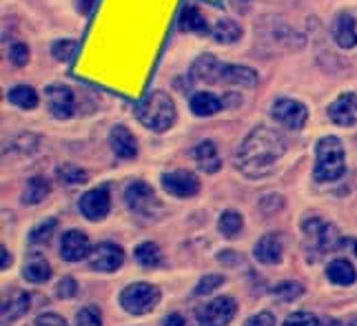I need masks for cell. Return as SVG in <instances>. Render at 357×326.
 <instances>
[{"instance_id":"1","label":"cell","mask_w":357,"mask_h":326,"mask_svg":"<svg viewBox=\"0 0 357 326\" xmlns=\"http://www.w3.org/2000/svg\"><path fill=\"white\" fill-rule=\"evenodd\" d=\"M287 142L280 131L268 127H255L244 138L236 154V167L246 178H264L275 169L278 160L284 156Z\"/></svg>"},{"instance_id":"2","label":"cell","mask_w":357,"mask_h":326,"mask_svg":"<svg viewBox=\"0 0 357 326\" xmlns=\"http://www.w3.org/2000/svg\"><path fill=\"white\" fill-rule=\"evenodd\" d=\"M193 80H202L208 84H238V87H253L257 82V73L249 67L225 65L211 54H204L193 62L191 67Z\"/></svg>"},{"instance_id":"3","label":"cell","mask_w":357,"mask_h":326,"mask_svg":"<svg viewBox=\"0 0 357 326\" xmlns=\"http://www.w3.org/2000/svg\"><path fill=\"white\" fill-rule=\"evenodd\" d=\"M135 118L144 124L146 129L155 133L167 131L176 122V105L174 98L165 91H153L146 96L142 103L135 107Z\"/></svg>"},{"instance_id":"4","label":"cell","mask_w":357,"mask_h":326,"mask_svg":"<svg viewBox=\"0 0 357 326\" xmlns=\"http://www.w3.org/2000/svg\"><path fill=\"white\" fill-rule=\"evenodd\" d=\"M347 171L344 162V147L335 135H326L315 147V180L317 182H335Z\"/></svg>"},{"instance_id":"5","label":"cell","mask_w":357,"mask_h":326,"mask_svg":"<svg viewBox=\"0 0 357 326\" xmlns=\"http://www.w3.org/2000/svg\"><path fill=\"white\" fill-rule=\"evenodd\" d=\"M302 231H304L306 251H315V253H326V251H333L342 242L333 224H328V222L319 220V218L304 220L302 222Z\"/></svg>"},{"instance_id":"6","label":"cell","mask_w":357,"mask_h":326,"mask_svg":"<svg viewBox=\"0 0 357 326\" xmlns=\"http://www.w3.org/2000/svg\"><path fill=\"white\" fill-rule=\"evenodd\" d=\"M160 302V291L153 284L146 282H135L129 284L125 291L120 293V304L131 316H144L158 306Z\"/></svg>"},{"instance_id":"7","label":"cell","mask_w":357,"mask_h":326,"mask_svg":"<svg viewBox=\"0 0 357 326\" xmlns=\"http://www.w3.org/2000/svg\"><path fill=\"white\" fill-rule=\"evenodd\" d=\"M238 313V304L233 297H215L202 309L195 311V318H198L200 326H227Z\"/></svg>"},{"instance_id":"8","label":"cell","mask_w":357,"mask_h":326,"mask_svg":"<svg viewBox=\"0 0 357 326\" xmlns=\"http://www.w3.org/2000/svg\"><path fill=\"white\" fill-rule=\"evenodd\" d=\"M271 116H273L280 124H284L287 129L298 131L302 129L306 120H309V111L302 103L298 100H291V98H280L271 107Z\"/></svg>"},{"instance_id":"9","label":"cell","mask_w":357,"mask_h":326,"mask_svg":"<svg viewBox=\"0 0 357 326\" xmlns=\"http://www.w3.org/2000/svg\"><path fill=\"white\" fill-rule=\"evenodd\" d=\"M162 186H165V191L174 198H191L200 191V180L195 173L187 169H178V171L162 175Z\"/></svg>"},{"instance_id":"10","label":"cell","mask_w":357,"mask_h":326,"mask_svg":"<svg viewBox=\"0 0 357 326\" xmlns=\"http://www.w3.org/2000/svg\"><path fill=\"white\" fill-rule=\"evenodd\" d=\"M47 107L52 111V116L58 118V120H67L73 116V111H76V96L65 84H52L47 87Z\"/></svg>"},{"instance_id":"11","label":"cell","mask_w":357,"mask_h":326,"mask_svg":"<svg viewBox=\"0 0 357 326\" xmlns=\"http://www.w3.org/2000/svg\"><path fill=\"white\" fill-rule=\"evenodd\" d=\"M125 262V251H122L118 244L114 242H102L98 244L91 255H89V265L93 271H100V273H114L122 267Z\"/></svg>"},{"instance_id":"12","label":"cell","mask_w":357,"mask_h":326,"mask_svg":"<svg viewBox=\"0 0 357 326\" xmlns=\"http://www.w3.org/2000/svg\"><path fill=\"white\" fill-rule=\"evenodd\" d=\"M109 209H112V198H109V191L105 186H100V189H91L80 198V211L87 220H93V222L105 220Z\"/></svg>"},{"instance_id":"13","label":"cell","mask_w":357,"mask_h":326,"mask_svg":"<svg viewBox=\"0 0 357 326\" xmlns=\"http://www.w3.org/2000/svg\"><path fill=\"white\" fill-rule=\"evenodd\" d=\"M60 255L67 262H80L84 258L91 255V246H89V237L82 231H67L60 237Z\"/></svg>"},{"instance_id":"14","label":"cell","mask_w":357,"mask_h":326,"mask_svg":"<svg viewBox=\"0 0 357 326\" xmlns=\"http://www.w3.org/2000/svg\"><path fill=\"white\" fill-rule=\"evenodd\" d=\"M328 118L340 127H351L357 118V94H342L333 105L328 107Z\"/></svg>"},{"instance_id":"15","label":"cell","mask_w":357,"mask_h":326,"mask_svg":"<svg viewBox=\"0 0 357 326\" xmlns=\"http://www.w3.org/2000/svg\"><path fill=\"white\" fill-rule=\"evenodd\" d=\"M109 145H112L114 154L122 160H131L138 156V142H135L131 131L127 127H122V124L114 127L112 133H109Z\"/></svg>"},{"instance_id":"16","label":"cell","mask_w":357,"mask_h":326,"mask_svg":"<svg viewBox=\"0 0 357 326\" xmlns=\"http://www.w3.org/2000/svg\"><path fill=\"white\" fill-rule=\"evenodd\" d=\"M333 38L342 49H353L357 47V29H355V18L349 11L337 14L333 22Z\"/></svg>"},{"instance_id":"17","label":"cell","mask_w":357,"mask_h":326,"mask_svg":"<svg viewBox=\"0 0 357 326\" xmlns=\"http://www.w3.org/2000/svg\"><path fill=\"white\" fill-rule=\"evenodd\" d=\"M29 295L24 291H11L9 297L3 299V326H9L11 322L20 320L29 311Z\"/></svg>"},{"instance_id":"18","label":"cell","mask_w":357,"mask_h":326,"mask_svg":"<svg viewBox=\"0 0 357 326\" xmlns=\"http://www.w3.org/2000/svg\"><path fill=\"white\" fill-rule=\"evenodd\" d=\"M255 258L262 265H278L282 260V240L278 233H266L262 235L255 244Z\"/></svg>"},{"instance_id":"19","label":"cell","mask_w":357,"mask_h":326,"mask_svg":"<svg viewBox=\"0 0 357 326\" xmlns=\"http://www.w3.org/2000/svg\"><path fill=\"white\" fill-rule=\"evenodd\" d=\"M125 200H127L129 209H133V211H146V209H149V205L155 200V195H153V189H151L149 184L135 180V182H131L125 189Z\"/></svg>"},{"instance_id":"20","label":"cell","mask_w":357,"mask_h":326,"mask_svg":"<svg viewBox=\"0 0 357 326\" xmlns=\"http://www.w3.org/2000/svg\"><path fill=\"white\" fill-rule=\"evenodd\" d=\"M178 29L184 31V34L193 31V34H202V36H206L208 31H211V29H208L206 20H204V16L200 14V9L195 7V5H184V7L180 9Z\"/></svg>"},{"instance_id":"21","label":"cell","mask_w":357,"mask_h":326,"mask_svg":"<svg viewBox=\"0 0 357 326\" xmlns=\"http://www.w3.org/2000/svg\"><path fill=\"white\" fill-rule=\"evenodd\" d=\"M22 278L33 284L47 282L52 278V267H49V262L45 260L43 253H29L27 262H24V267H22Z\"/></svg>"},{"instance_id":"22","label":"cell","mask_w":357,"mask_h":326,"mask_svg":"<svg viewBox=\"0 0 357 326\" xmlns=\"http://www.w3.org/2000/svg\"><path fill=\"white\" fill-rule=\"evenodd\" d=\"M193 158H195L198 167L204 173H215L220 169V165H222V162H220V156H218V147L211 140H204V142H200L198 147H195L193 149Z\"/></svg>"},{"instance_id":"23","label":"cell","mask_w":357,"mask_h":326,"mask_svg":"<svg viewBox=\"0 0 357 326\" xmlns=\"http://www.w3.org/2000/svg\"><path fill=\"white\" fill-rule=\"evenodd\" d=\"M222 107H225L222 100H220L215 94H208V91H198V94H193V98H191V111L195 116H200V118L213 116Z\"/></svg>"},{"instance_id":"24","label":"cell","mask_w":357,"mask_h":326,"mask_svg":"<svg viewBox=\"0 0 357 326\" xmlns=\"http://www.w3.org/2000/svg\"><path fill=\"white\" fill-rule=\"evenodd\" d=\"M326 278L337 286H349L357 280V273H355V269L349 260L340 258V260H333L326 267Z\"/></svg>"},{"instance_id":"25","label":"cell","mask_w":357,"mask_h":326,"mask_svg":"<svg viewBox=\"0 0 357 326\" xmlns=\"http://www.w3.org/2000/svg\"><path fill=\"white\" fill-rule=\"evenodd\" d=\"M52 193V186H49V182L45 178H40V175H36V178H31L27 182V186H24V191H22V202L24 205H40L43 200Z\"/></svg>"},{"instance_id":"26","label":"cell","mask_w":357,"mask_h":326,"mask_svg":"<svg viewBox=\"0 0 357 326\" xmlns=\"http://www.w3.org/2000/svg\"><path fill=\"white\" fill-rule=\"evenodd\" d=\"M133 255H135V262L144 269H155V267L162 265V253H160L158 244H153V242L138 244L133 251Z\"/></svg>"},{"instance_id":"27","label":"cell","mask_w":357,"mask_h":326,"mask_svg":"<svg viewBox=\"0 0 357 326\" xmlns=\"http://www.w3.org/2000/svg\"><path fill=\"white\" fill-rule=\"evenodd\" d=\"M38 94H36L33 87H27V84H18L14 89L9 91V103L16 105L20 109H36L38 107Z\"/></svg>"},{"instance_id":"28","label":"cell","mask_w":357,"mask_h":326,"mask_svg":"<svg viewBox=\"0 0 357 326\" xmlns=\"http://www.w3.org/2000/svg\"><path fill=\"white\" fill-rule=\"evenodd\" d=\"M211 34L220 45H231L242 38V27L233 20H220V22H215Z\"/></svg>"},{"instance_id":"29","label":"cell","mask_w":357,"mask_h":326,"mask_svg":"<svg viewBox=\"0 0 357 326\" xmlns=\"http://www.w3.org/2000/svg\"><path fill=\"white\" fill-rule=\"evenodd\" d=\"M242 224H244V220L238 211H225L218 220V229L225 237H236L242 231Z\"/></svg>"},{"instance_id":"30","label":"cell","mask_w":357,"mask_h":326,"mask_svg":"<svg viewBox=\"0 0 357 326\" xmlns=\"http://www.w3.org/2000/svg\"><path fill=\"white\" fill-rule=\"evenodd\" d=\"M56 175L63 184H84L87 182V171L76 165H60L56 169Z\"/></svg>"},{"instance_id":"31","label":"cell","mask_w":357,"mask_h":326,"mask_svg":"<svg viewBox=\"0 0 357 326\" xmlns=\"http://www.w3.org/2000/svg\"><path fill=\"white\" fill-rule=\"evenodd\" d=\"M56 229H58V220L56 218H49V220L40 222L38 227H33L29 231V242L31 244H45V242H49V237L54 235Z\"/></svg>"},{"instance_id":"32","label":"cell","mask_w":357,"mask_h":326,"mask_svg":"<svg viewBox=\"0 0 357 326\" xmlns=\"http://www.w3.org/2000/svg\"><path fill=\"white\" fill-rule=\"evenodd\" d=\"M76 326H102V313L98 306H84L76 313Z\"/></svg>"},{"instance_id":"33","label":"cell","mask_w":357,"mask_h":326,"mask_svg":"<svg viewBox=\"0 0 357 326\" xmlns=\"http://www.w3.org/2000/svg\"><path fill=\"white\" fill-rule=\"evenodd\" d=\"M225 284V275H204V278L198 282V286H195V295H208L211 291H215V288H220Z\"/></svg>"},{"instance_id":"34","label":"cell","mask_w":357,"mask_h":326,"mask_svg":"<svg viewBox=\"0 0 357 326\" xmlns=\"http://www.w3.org/2000/svg\"><path fill=\"white\" fill-rule=\"evenodd\" d=\"M76 49H78L76 40H58V43H54V47H52V54H54V58H58V60L69 62V60L73 58V54H76Z\"/></svg>"},{"instance_id":"35","label":"cell","mask_w":357,"mask_h":326,"mask_svg":"<svg viewBox=\"0 0 357 326\" xmlns=\"http://www.w3.org/2000/svg\"><path fill=\"white\" fill-rule=\"evenodd\" d=\"M273 293L278 297H282V299H295V297H300L304 293V288L298 282H282V284H278L273 288Z\"/></svg>"},{"instance_id":"36","label":"cell","mask_w":357,"mask_h":326,"mask_svg":"<svg viewBox=\"0 0 357 326\" xmlns=\"http://www.w3.org/2000/svg\"><path fill=\"white\" fill-rule=\"evenodd\" d=\"M282 326H319V322H317V318L313 316V313L298 311V313H293V316H289L287 322Z\"/></svg>"},{"instance_id":"37","label":"cell","mask_w":357,"mask_h":326,"mask_svg":"<svg viewBox=\"0 0 357 326\" xmlns=\"http://www.w3.org/2000/svg\"><path fill=\"white\" fill-rule=\"evenodd\" d=\"M9 58L16 67H24L29 62V47L24 43H14L9 49Z\"/></svg>"},{"instance_id":"38","label":"cell","mask_w":357,"mask_h":326,"mask_svg":"<svg viewBox=\"0 0 357 326\" xmlns=\"http://www.w3.org/2000/svg\"><path fill=\"white\" fill-rule=\"evenodd\" d=\"M56 295L60 299H69V297H76L78 295V282L73 278H63L56 286Z\"/></svg>"},{"instance_id":"39","label":"cell","mask_w":357,"mask_h":326,"mask_svg":"<svg viewBox=\"0 0 357 326\" xmlns=\"http://www.w3.org/2000/svg\"><path fill=\"white\" fill-rule=\"evenodd\" d=\"M244 326H275V318L271 313H257V316L246 320Z\"/></svg>"},{"instance_id":"40","label":"cell","mask_w":357,"mask_h":326,"mask_svg":"<svg viewBox=\"0 0 357 326\" xmlns=\"http://www.w3.org/2000/svg\"><path fill=\"white\" fill-rule=\"evenodd\" d=\"M36 326H67V322L56 316V313H45L38 320H36Z\"/></svg>"},{"instance_id":"41","label":"cell","mask_w":357,"mask_h":326,"mask_svg":"<svg viewBox=\"0 0 357 326\" xmlns=\"http://www.w3.org/2000/svg\"><path fill=\"white\" fill-rule=\"evenodd\" d=\"M165 326H187V324H184V318H182V316L174 313V316H169V318L165 320Z\"/></svg>"},{"instance_id":"42","label":"cell","mask_w":357,"mask_h":326,"mask_svg":"<svg viewBox=\"0 0 357 326\" xmlns=\"http://www.w3.org/2000/svg\"><path fill=\"white\" fill-rule=\"evenodd\" d=\"M0 253H3V262H0V267H3V269H7L9 265H11V255H9V251L3 246V249H0Z\"/></svg>"},{"instance_id":"43","label":"cell","mask_w":357,"mask_h":326,"mask_svg":"<svg viewBox=\"0 0 357 326\" xmlns=\"http://www.w3.org/2000/svg\"><path fill=\"white\" fill-rule=\"evenodd\" d=\"M349 326H357V320H353V322H351Z\"/></svg>"},{"instance_id":"44","label":"cell","mask_w":357,"mask_h":326,"mask_svg":"<svg viewBox=\"0 0 357 326\" xmlns=\"http://www.w3.org/2000/svg\"><path fill=\"white\" fill-rule=\"evenodd\" d=\"M355 255H357V242H355Z\"/></svg>"}]
</instances>
